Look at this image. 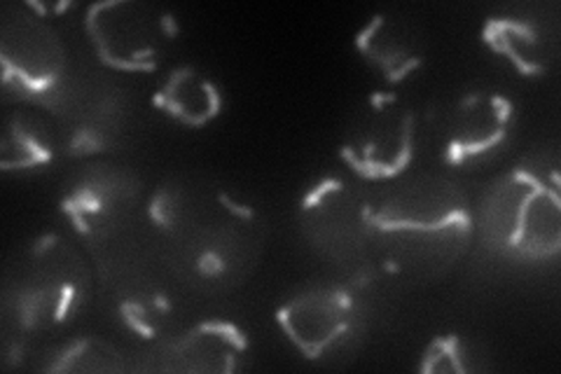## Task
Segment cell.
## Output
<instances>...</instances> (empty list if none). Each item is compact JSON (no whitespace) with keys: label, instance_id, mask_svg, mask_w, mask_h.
Here are the masks:
<instances>
[{"label":"cell","instance_id":"6","mask_svg":"<svg viewBox=\"0 0 561 374\" xmlns=\"http://www.w3.org/2000/svg\"><path fill=\"white\" fill-rule=\"evenodd\" d=\"M276 324L307 361L332 365L358 351L367 318L354 293L323 283L293 295L276 311Z\"/></svg>","mask_w":561,"mask_h":374},{"label":"cell","instance_id":"17","mask_svg":"<svg viewBox=\"0 0 561 374\" xmlns=\"http://www.w3.org/2000/svg\"><path fill=\"white\" fill-rule=\"evenodd\" d=\"M38 370L45 372H125V355L101 337H76L51 347L41 355Z\"/></svg>","mask_w":561,"mask_h":374},{"label":"cell","instance_id":"5","mask_svg":"<svg viewBox=\"0 0 561 374\" xmlns=\"http://www.w3.org/2000/svg\"><path fill=\"white\" fill-rule=\"evenodd\" d=\"M375 202L363 185L344 175H328L300 202V231L323 260L358 264L373 251Z\"/></svg>","mask_w":561,"mask_h":374},{"label":"cell","instance_id":"14","mask_svg":"<svg viewBox=\"0 0 561 374\" xmlns=\"http://www.w3.org/2000/svg\"><path fill=\"white\" fill-rule=\"evenodd\" d=\"M356 47L389 82H402L421 68L426 57V38L416 22L398 12L373 16L356 35Z\"/></svg>","mask_w":561,"mask_h":374},{"label":"cell","instance_id":"10","mask_svg":"<svg viewBox=\"0 0 561 374\" xmlns=\"http://www.w3.org/2000/svg\"><path fill=\"white\" fill-rule=\"evenodd\" d=\"M140 181L134 171L94 165L66 185L64 213L87 246H99L138 229Z\"/></svg>","mask_w":561,"mask_h":374},{"label":"cell","instance_id":"13","mask_svg":"<svg viewBox=\"0 0 561 374\" xmlns=\"http://www.w3.org/2000/svg\"><path fill=\"white\" fill-rule=\"evenodd\" d=\"M482 41L522 76H546L557 61V24L536 10H505L489 16Z\"/></svg>","mask_w":561,"mask_h":374},{"label":"cell","instance_id":"12","mask_svg":"<svg viewBox=\"0 0 561 374\" xmlns=\"http://www.w3.org/2000/svg\"><path fill=\"white\" fill-rule=\"evenodd\" d=\"M251 347L245 332L227 320H204L157 342L144 370L179 374H232L245 367Z\"/></svg>","mask_w":561,"mask_h":374},{"label":"cell","instance_id":"16","mask_svg":"<svg viewBox=\"0 0 561 374\" xmlns=\"http://www.w3.org/2000/svg\"><path fill=\"white\" fill-rule=\"evenodd\" d=\"M57 155V134L31 111H10L0 136V167L12 171H41Z\"/></svg>","mask_w":561,"mask_h":374},{"label":"cell","instance_id":"2","mask_svg":"<svg viewBox=\"0 0 561 374\" xmlns=\"http://www.w3.org/2000/svg\"><path fill=\"white\" fill-rule=\"evenodd\" d=\"M472 229L459 183L440 173H405L375 202L373 251L410 281H440L466 256Z\"/></svg>","mask_w":561,"mask_h":374},{"label":"cell","instance_id":"3","mask_svg":"<svg viewBox=\"0 0 561 374\" xmlns=\"http://www.w3.org/2000/svg\"><path fill=\"white\" fill-rule=\"evenodd\" d=\"M92 293V267L59 231L35 239L5 281V314L16 332L35 335L68 326Z\"/></svg>","mask_w":561,"mask_h":374},{"label":"cell","instance_id":"9","mask_svg":"<svg viewBox=\"0 0 561 374\" xmlns=\"http://www.w3.org/2000/svg\"><path fill=\"white\" fill-rule=\"evenodd\" d=\"M84 29L99 59L127 73L152 70L173 35L169 16L138 0H105L92 5Z\"/></svg>","mask_w":561,"mask_h":374},{"label":"cell","instance_id":"7","mask_svg":"<svg viewBox=\"0 0 561 374\" xmlns=\"http://www.w3.org/2000/svg\"><path fill=\"white\" fill-rule=\"evenodd\" d=\"M3 84L22 101L55 103L66 84V49L57 31L24 5H3L0 20Z\"/></svg>","mask_w":561,"mask_h":374},{"label":"cell","instance_id":"8","mask_svg":"<svg viewBox=\"0 0 561 374\" xmlns=\"http://www.w3.org/2000/svg\"><path fill=\"white\" fill-rule=\"evenodd\" d=\"M416 152V113L393 94L377 92L348 124L342 157L365 181H396L405 175Z\"/></svg>","mask_w":561,"mask_h":374},{"label":"cell","instance_id":"1","mask_svg":"<svg viewBox=\"0 0 561 374\" xmlns=\"http://www.w3.org/2000/svg\"><path fill=\"white\" fill-rule=\"evenodd\" d=\"M148 220L157 256L197 288H234L262 256L257 211L204 173H175L154 188Z\"/></svg>","mask_w":561,"mask_h":374},{"label":"cell","instance_id":"11","mask_svg":"<svg viewBox=\"0 0 561 374\" xmlns=\"http://www.w3.org/2000/svg\"><path fill=\"white\" fill-rule=\"evenodd\" d=\"M515 134V105L494 89H470L440 117V152L454 169H480L501 157Z\"/></svg>","mask_w":561,"mask_h":374},{"label":"cell","instance_id":"18","mask_svg":"<svg viewBox=\"0 0 561 374\" xmlns=\"http://www.w3.org/2000/svg\"><path fill=\"white\" fill-rule=\"evenodd\" d=\"M421 372L433 374H476L489 370L486 351L470 337L440 335L421 355Z\"/></svg>","mask_w":561,"mask_h":374},{"label":"cell","instance_id":"15","mask_svg":"<svg viewBox=\"0 0 561 374\" xmlns=\"http://www.w3.org/2000/svg\"><path fill=\"white\" fill-rule=\"evenodd\" d=\"M157 109L179 120L185 127H204L222 111L218 84L192 66L171 70L154 94Z\"/></svg>","mask_w":561,"mask_h":374},{"label":"cell","instance_id":"4","mask_svg":"<svg viewBox=\"0 0 561 374\" xmlns=\"http://www.w3.org/2000/svg\"><path fill=\"white\" fill-rule=\"evenodd\" d=\"M482 229L501 256L526 262L557 258L561 248L557 169L546 162H524L501 173L484 194Z\"/></svg>","mask_w":561,"mask_h":374}]
</instances>
